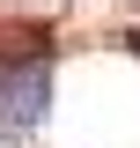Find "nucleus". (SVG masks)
I'll use <instances>...</instances> for the list:
<instances>
[{"instance_id":"obj_1","label":"nucleus","mask_w":140,"mask_h":148,"mask_svg":"<svg viewBox=\"0 0 140 148\" xmlns=\"http://www.w3.org/2000/svg\"><path fill=\"white\" fill-rule=\"evenodd\" d=\"M44 111H52V59L30 52V59H0V126H44Z\"/></svg>"},{"instance_id":"obj_2","label":"nucleus","mask_w":140,"mask_h":148,"mask_svg":"<svg viewBox=\"0 0 140 148\" xmlns=\"http://www.w3.org/2000/svg\"><path fill=\"white\" fill-rule=\"evenodd\" d=\"M125 8H140V0H125Z\"/></svg>"},{"instance_id":"obj_3","label":"nucleus","mask_w":140,"mask_h":148,"mask_svg":"<svg viewBox=\"0 0 140 148\" xmlns=\"http://www.w3.org/2000/svg\"><path fill=\"white\" fill-rule=\"evenodd\" d=\"M0 133H7V126H0Z\"/></svg>"}]
</instances>
